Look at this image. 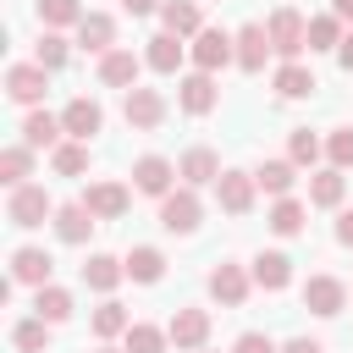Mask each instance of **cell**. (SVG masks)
<instances>
[{"label": "cell", "instance_id": "7", "mask_svg": "<svg viewBox=\"0 0 353 353\" xmlns=\"http://www.w3.org/2000/svg\"><path fill=\"white\" fill-rule=\"evenodd\" d=\"M176 105H182L188 116H210V110L221 105V88H215V72H188V77L176 83Z\"/></svg>", "mask_w": 353, "mask_h": 353}, {"label": "cell", "instance_id": "26", "mask_svg": "<svg viewBox=\"0 0 353 353\" xmlns=\"http://www.w3.org/2000/svg\"><path fill=\"white\" fill-rule=\"evenodd\" d=\"M254 182H259V193L287 199V193H292V182H298V165H292V160H265V165L254 171Z\"/></svg>", "mask_w": 353, "mask_h": 353}, {"label": "cell", "instance_id": "47", "mask_svg": "<svg viewBox=\"0 0 353 353\" xmlns=\"http://www.w3.org/2000/svg\"><path fill=\"white\" fill-rule=\"evenodd\" d=\"M331 11H336L342 22H353V0H331Z\"/></svg>", "mask_w": 353, "mask_h": 353}, {"label": "cell", "instance_id": "25", "mask_svg": "<svg viewBox=\"0 0 353 353\" xmlns=\"http://www.w3.org/2000/svg\"><path fill=\"white\" fill-rule=\"evenodd\" d=\"M248 276H254V287H265V292H281V287L292 281V259L270 248V254H259V259H254V270H248Z\"/></svg>", "mask_w": 353, "mask_h": 353}, {"label": "cell", "instance_id": "43", "mask_svg": "<svg viewBox=\"0 0 353 353\" xmlns=\"http://www.w3.org/2000/svg\"><path fill=\"white\" fill-rule=\"evenodd\" d=\"M281 353H325L314 336H292V342H281Z\"/></svg>", "mask_w": 353, "mask_h": 353}, {"label": "cell", "instance_id": "33", "mask_svg": "<svg viewBox=\"0 0 353 353\" xmlns=\"http://www.w3.org/2000/svg\"><path fill=\"white\" fill-rule=\"evenodd\" d=\"M303 215H309V210H303L298 199H276L265 221H270V232H276V237H298V232H303Z\"/></svg>", "mask_w": 353, "mask_h": 353}, {"label": "cell", "instance_id": "39", "mask_svg": "<svg viewBox=\"0 0 353 353\" xmlns=\"http://www.w3.org/2000/svg\"><path fill=\"white\" fill-rule=\"evenodd\" d=\"M66 55H72V44H66L55 28H50V33L39 39V50H33V61H39V66H50V72H55V66H66Z\"/></svg>", "mask_w": 353, "mask_h": 353}, {"label": "cell", "instance_id": "27", "mask_svg": "<svg viewBox=\"0 0 353 353\" xmlns=\"http://www.w3.org/2000/svg\"><path fill=\"white\" fill-rule=\"evenodd\" d=\"M342 193H347V176H342L336 165H325V171H314V176H309V204L336 210V204H342Z\"/></svg>", "mask_w": 353, "mask_h": 353}, {"label": "cell", "instance_id": "31", "mask_svg": "<svg viewBox=\"0 0 353 353\" xmlns=\"http://www.w3.org/2000/svg\"><path fill=\"white\" fill-rule=\"evenodd\" d=\"M50 165H55L61 176H83V171H88V143H83V138L55 143V149H50Z\"/></svg>", "mask_w": 353, "mask_h": 353}, {"label": "cell", "instance_id": "4", "mask_svg": "<svg viewBox=\"0 0 353 353\" xmlns=\"http://www.w3.org/2000/svg\"><path fill=\"white\" fill-rule=\"evenodd\" d=\"M44 88H50V66H39V61H17V66H6V94H11L17 105H39Z\"/></svg>", "mask_w": 353, "mask_h": 353}, {"label": "cell", "instance_id": "1", "mask_svg": "<svg viewBox=\"0 0 353 353\" xmlns=\"http://www.w3.org/2000/svg\"><path fill=\"white\" fill-rule=\"evenodd\" d=\"M265 28H270V44H276V55H281V61H298V55L309 50V22H303V11H298V6H276Z\"/></svg>", "mask_w": 353, "mask_h": 353}, {"label": "cell", "instance_id": "2", "mask_svg": "<svg viewBox=\"0 0 353 353\" xmlns=\"http://www.w3.org/2000/svg\"><path fill=\"white\" fill-rule=\"evenodd\" d=\"M6 221H11V226H22V232H33V226H44V221H55V204H50V193H44L39 182H22V188H11V204H6Z\"/></svg>", "mask_w": 353, "mask_h": 353}, {"label": "cell", "instance_id": "44", "mask_svg": "<svg viewBox=\"0 0 353 353\" xmlns=\"http://www.w3.org/2000/svg\"><path fill=\"white\" fill-rule=\"evenodd\" d=\"M336 243H342V248H353V210H342V215H336Z\"/></svg>", "mask_w": 353, "mask_h": 353}, {"label": "cell", "instance_id": "19", "mask_svg": "<svg viewBox=\"0 0 353 353\" xmlns=\"http://www.w3.org/2000/svg\"><path fill=\"white\" fill-rule=\"evenodd\" d=\"M182 55H188V50H182V39H176V33H165V28H160V33L149 39V50H143V61H149V72H160V77H171V72H182Z\"/></svg>", "mask_w": 353, "mask_h": 353}, {"label": "cell", "instance_id": "24", "mask_svg": "<svg viewBox=\"0 0 353 353\" xmlns=\"http://www.w3.org/2000/svg\"><path fill=\"white\" fill-rule=\"evenodd\" d=\"M77 44H83V50H94V55L116 50V22H110L105 11H83V22H77Z\"/></svg>", "mask_w": 353, "mask_h": 353}, {"label": "cell", "instance_id": "32", "mask_svg": "<svg viewBox=\"0 0 353 353\" xmlns=\"http://www.w3.org/2000/svg\"><path fill=\"white\" fill-rule=\"evenodd\" d=\"M28 171H33V149H28V143L0 149V182H6V188H22V182H28Z\"/></svg>", "mask_w": 353, "mask_h": 353}, {"label": "cell", "instance_id": "30", "mask_svg": "<svg viewBox=\"0 0 353 353\" xmlns=\"http://www.w3.org/2000/svg\"><path fill=\"white\" fill-rule=\"evenodd\" d=\"M121 276H127V265H121L116 254H88V265H83V281H88L94 292H110Z\"/></svg>", "mask_w": 353, "mask_h": 353}, {"label": "cell", "instance_id": "10", "mask_svg": "<svg viewBox=\"0 0 353 353\" xmlns=\"http://www.w3.org/2000/svg\"><path fill=\"white\" fill-rule=\"evenodd\" d=\"M342 303H347V287H342L336 276H309V281H303V309H309V314L331 320V314H342Z\"/></svg>", "mask_w": 353, "mask_h": 353}, {"label": "cell", "instance_id": "11", "mask_svg": "<svg viewBox=\"0 0 353 353\" xmlns=\"http://www.w3.org/2000/svg\"><path fill=\"white\" fill-rule=\"evenodd\" d=\"M165 336H171V347L199 353V347L210 342V314H204V309H176V314H171V325H165Z\"/></svg>", "mask_w": 353, "mask_h": 353}, {"label": "cell", "instance_id": "38", "mask_svg": "<svg viewBox=\"0 0 353 353\" xmlns=\"http://www.w3.org/2000/svg\"><path fill=\"white\" fill-rule=\"evenodd\" d=\"M165 342H171V336H165L160 325H143V320L127 325V353H165Z\"/></svg>", "mask_w": 353, "mask_h": 353}, {"label": "cell", "instance_id": "35", "mask_svg": "<svg viewBox=\"0 0 353 353\" xmlns=\"http://www.w3.org/2000/svg\"><path fill=\"white\" fill-rule=\"evenodd\" d=\"M11 342H17L22 353H44V347H50V320H44V314L17 320V325H11Z\"/></svg>", "mask_w": 353, "mask_h": 353}, {"label": "cell", "instance_id": "40", "mask_svg": "<svg viewBox=\"0 0 353 353\" xmlns=\"http://www.w3.org/2000/svg\"><path fill=\"white\" fill-rule=\"evenodd\" d=\"M287 160H292V165H314V160H320V138H314L309 127H298V132L287 138Z\"/></svg>", "mask_w": 353, "mask_h": 353}, {"label": "cell", "instance_id": "36", "mask_svg": "<svg viewBox=\"0 0 353 353\" xmlns=\"http://www.w3.org/2000/svg\"><path fill=\"white\" fill-rule=\"evenodd\" d=\"M342 44V17L325 11V17H309V50H336Z\"/></svg>", "mask_w": 353, "mask_h": 353}, {"label": "cell", "instance_id": "48", "mask_svg": "<svg viewBox=\"0 0 353 353\" xmlns=\"http://www.w3.org/2000/svg\"><path fill=\"white\" fill-rule=\"evenodd\" d=\"M94 353H127V347H110V342H99V347H94Z\"/></svg>", "mask_w": 353, "mask_h": 353}, {"label": "cell", "instance_id": "23", "mask_svg": "<svg viewBox=\"0 0 353 353\" xmlns=\"http://www.w3.org/2000/svg\"><path fill=\"white\" fill-rule=\"evenodd\" d=\"M50 270H55V259L44 248H17L11 254V281H22V287H44Z\"/></svg>", "mask_w": 353, "mask_h": 353}, {"label": "cell", "instance_id": "34", "mask_svg": "<svg viewBox=\"0 0 353 353\" xmlns=\"http://www.w3.org/2000/svg\"><path fill=\"white\" fill-rule=\"evenodd\" d=\"M127 325H132V314H127L116 298H105V303L94 309V336H99V342H110V336H127Z\"/></svg>", "mask_w": 353, "mask_h": 353}, {"label": "cell", "instance_id": "20", "mask_svg": "<svg viewBox=\"0 0 353 353\" xmlns=\"http://www.w3.org/2000/svg\"><path fill=\"white\" fill-rule=\"evenodd\" d=\"M270 88H276L281 99H309L320 83H314V72H309L303 61H281V66H276V77H270Z\"/></svg>", "mask_w": 353, "mask_h": 353}, {"label": "cell", "instance_id": "5", "mask_svg": "<svg viewBox=\"0 0 353 353\" xmlns=\"http://www.w3.org/2000/svg\"><path fill=\"white\" fill-rule=\"evenodd\" d=\"M121 116H127V127H138V132H154V127L165 121V94H160V88H127V99H121Z\"/></svg>", "mask_w": 353, "mask_h": 353}, {"label": "cell", "instance_id": "37", "mask_svg": "<svg viewBox=\"0 0 353 353\" xmlns=\"http://www.w3.org/2000/svg\"><path fill=\"white\" fill-rule=\"evenodd\" d=\"M39 22L44 28H77L83 22V6L77 0H39Z\"/></svg>", "mask_w": 353, "mask_h": 353}, {"label": "cell", "instance_id": "15", "mask_svg": "<svg viewBox=\"0 0 353 353\" xmlns=\"http://www.w3.org/2000/svg\"><path fill=\"white\" fill-rule=\"evenodd\" d=\"M61 127H66V138H94L99 127H105V110H99V99H88V94H77L66 110H61Z\"/></svg>", "mask_w": 353, "mask_h": 353}, {"label": "cell", "instance_id": "41", "mask_svg": "<svg viewBox=\"0 0 353 353\" xmlns=\"http://www.w3.org/2000/svg\"><path fill=\"white\" fill-rule=\"evenodd\" d=\"M325 154H331L336 171H347V165H353V127H336V132L325 138Z\"/></svg>", "mask_w": 353, "mask_h": 353}, {"label": "cell", "instance_id": "9", "mask_svg": "<svg viewBox=\"0 0 353 353\" xmlns=\"http://www.w3.org/2000/svg\"><path fill=\"white\" fill-rule=\"evenodd\" d=\"M171 182H176V165H171L165 154H143V160H132V188H138V193L165 199V193H171Z\"/></svg>", "mask_w": 353, "mask_h": 353}, {"label": "cell", "instance_id": "49", "mask_svg": "<svg viewBox=\"0 0 353 353\" xmlns=\"http://www.w3.org/2000/svg\"><path fill=\"white\" fill-rule=\"evenodd\" d=\"M199 353H210V347H199Z\"/></svg>", "mask_w": 353, "mask_h": 353}, {"label": "cell", "instance_id": "29", "mask_svg": "<svg viewBox=\"0 0 353 353\" xmlns=\"http://www.w3.org/2000/svg\"><path fill=\"white\" fill-rule=\"evenodd\" d=\"M33 314H44L50 325H61V320H72V292H66V287H55V281H44V287H33Z\"/></svg>", "mask_w": 353, "mask_h": 353}, {"label": "cell", "instance_id": "46", "mask_svg": "<svg viewBox=\"0 0 353 353\" xmlns=\"http://www.w3.org/2000/svg\"><path fill=\"white\" fill-rule=\"evenodd\" d=\"M121 6H127V11H132V17H149V11H160V6H165V0H121Z\"/></svg>", "mask_w": 353, "mask_h": 353}, {"label": "cell", "instance_id": "6", "mask_svg": "<svg viewBox=\"0 0 353 353\" xmlns=\"http://www.w3.org/2000/svg\"><path fill=\"white\" fill-rule=\"evenodd\" d=\"M199 215H204V210H199V193H193L188 182L160 199V226H165V232H182V237H188V232L199 226Z\"/></svg>", "mask_w": 353, "mask_h": 353}, {"label": "cell", "instance_id": "16", "mask_svg": "<svg viewBox=\"0 0 353 353\" xmlns=\"http://www.w3.org/2000/svg\"><path fill=\"white\" fill-rule=\"evenodd\" d=\"M248 281H254V276H248L243 265H215V270H210V298L226 303V309H237V303L248 298Z\"/></svg>", "mask_w": 353, "mask_h": 353}, {"label": "cell", "instance_id": "17", "mask_svg": "<svg viewBox=\"0 0 353 353\" xmlns=\"http://www.w3.org/2000/svg\"><path fill=\"white\" fill-rule=\"evenodd\" d=\"M88 232H94V210L77 199V204H55V237L61 243H88Z\"/></svg>", "mask_w": 353, "mask_h": 353}, {"label": "cell", "instance_id": "18", "mask_svg": "<svg viewBox=\"0 0 353 353\" xmlns=\"http://www.w3.org/2000/svg\"><path fill=\"white\" fill-rule=\"evenodd\" d=\"M160 28H165V33H176V39H193V33L204 28L199 0H165V6H160Z\"/></svg>", "mask_w": 353, "mask_h": 353}, {"label": "cell", "instance_id": "12", "mask_svg": "<svg viewBox=\"0 0 353 353\" xmlns=\"http://www.w3.org/2000/svg\"><path fill=\"white\" fill-rule=\"evenodd\" d=\"M83 204L94 210V221H121L127 204H132V193H127L121 182H88V188H83Z\"/></svg>", "mask_w": 353, "mask_h": 353}, {"label": "cell", "instance_id": "42", "mask_svg": "<svg viewBox=\"0 0 353 353\" xmlns=\"http://www.w3.org/2000/svg\"><path fill=\"white\" fill-rule=\"evenodd\" d=\"M232 353H281V347H276V342H270V336H265V331H243V336H237V347H232Z\"/></svg>", "mask_w": 353, "mask_h": 353}, {"label": "cell", "instance_id": "21", "mask_svg": "<svg viewBox=\"0 0 353 353\" xmlns=\"http://www.w3.org/2000/svg\"><path fill=\"white\" fill-rule=\"evenodd\" d=\"M61 132H66V127H61V116H50V110H39V105L22 116V143H28V149H55V143H61Z\"/></svg>", "mask_w": 353, "mask_h": 353}, {"label": "cell", "instance_id": "3", "mask_svg": "<svg viewBox=\"0 0 353 353\" xmlns=\"http://www.w3.org/2000/svg\"><path fill=\"white\" fill-rule=\"evenodd\" d=\"M188 55H193V66H199V72H221V66H232V61H237V33H221V28H199Z\"/></svg>", "mask_w": 353, "mask_h": 353}, {"label": "cell", "instance_id": "8", "mask_svg": "<svg viewBox=\"0 0 353 353\" xmlns=\"http://www.w3.org/2000/svg\"><path fill=\"white\" fill-rule=\"evenodd\" d=\"M254 193H259L254 171H221V176H215V199H221L226 215H248V210H254Z\"/></svg>", "mask_w": 353, "mask_h": 353}, {"label": "cell", "instance_id": "14", "mask_svg": "<svg viewBox=\"0 0 353 353\" xmlns=\"http://www.w3.org/2000/svg\"><path fill=\"white\" fill-rule=\"evenodd\" d=\"M149 61H138L132 50H105L99 55V83L105 88H138V72H143Z\"/></svg>", "mask_w": 353, "mask_h": 353}, {"label": "cell", "instance_id": "13", "mask_svg": "<svg viewBox=\"0 0 353 353\" xmlns=\"http://www.w3.org/2000/svg\"><path fill=\"white\" fill-rule=\"evenodd\" d=\"M276 44H270V28L265 22H243L237 28V66L243 72H265V55H270Z\"/></svg>", "mask_w": 353, "mask_h": 353}, {"label": "cell", "instance_id": "45", "mask_svg": "<svg viewBox=\"0 0 353 353\" xmlns=\"http://www.w3.org/2000/svg\"><path fill=\"white\" fill-rule=\"evenodd\" d=\"M336 66L353 72V33H342V44H336Z\"/></svg>", "mask_w": 353, "mask_h": 353}, {"label": "cell", "instance_id": "28", "mask_svg": "<svg viewBox=\"0 0 353 353\" xmlns=\"http://www.w3.org/2000/svg\"><path fill=\"white\" fill-rule=\"evenodd\" d=\"M121 265H127V276H132V281H143V287H154V281L165 276V254H160V248H149V243H138Z\"/></svg>", "mask_w": 353, "mask_h": 353}, {"label": "cell", "instance_id": "22", "mask_svg": "<svg viewBox=\"0 0 353 353\" xmlns=\"http://www.w3.org/2000/svg\"><path fill=\"white\" fill-rule=\"evenodd\" d=\"M176 176H182L188 188H204V182H215V176H221V154L199 143V149H188V154L176 160Z\"/></svg>", "mask_w": 353, "mask_h": 353}]
</instances>
